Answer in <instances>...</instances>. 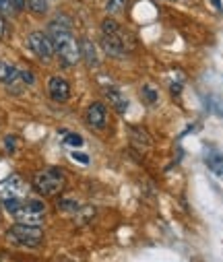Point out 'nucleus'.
<instances>
[{
    "label": "nucleus",
    "instance_id": "obj_15",
    "mask_svg": "<svg viewBox=\"0 0 223 262\" xmlns=\"http://www.w3.org/2000/svg\"><path fill=\"white\" fill-rule=\"evenodd\" d=\"M207 163H209V169L211 171H215L217 176H223V157L221 155H211L207 159Z\"/></svg>",
    "mask_w": 223,
    "mask_h": 262
},
{
    "label": "nucleus",
    "instance_id": "obj_4",
    "mask_svg": "<svg viewBox=\"0 0 223 262\" xmlns=\"http://www.w3.org/2000/svg\"><path fill=\"white\" fill-rule=\"evenodd\" d=\"M64 182H66V178L58 167H46L33 176V186L44 196L60 194L64 188Z\"/></svg>",
    "mask_w": 223,
    "mask_h": 262
},
{
    "label": "nucleus",
    "instance_id": "obj_7",
    "mask_svg": "<svg viewBox=\"0 0 223 262\" xmlns=\"http://www.w3.org/2000/svg\"><path fill=\"white\" fill-rule=\"evenodd\" d=\"M27 46H29V50H31L37 58H42V60H50V58L54 56V46H52L50 35H46V33H42V31L29 33Z\"/></svg>",
    "mask_w": 223,
    "mask_h": 262
},
{
    "label": "nucleus",
    "instance_id": "obj_3",
    "mask_svg": "<svg viewBox=\"0 0 223 262\" xmlns=\"http://www.w3.org/2000/svg\"><path fill=\"white\" fill-rule=\"evenodd\" d=\"M102 46L106 50L108 56L112 58H122L126 56V37H128V31H124L114 19H106L102 23Z\"/></svg>",
    "mask_w": 223,
    "mask_h": 262
},
{
    "label": "nucleus",
    "instance_id": "obj_2",
    "mask_svg": "<svg viewBox=\"0 0 223 262\" xmlns=\"http://www.w3.org/2000/svg\"><path fill=\"white\" fill-rule=\"evenodd\" d=\"M5 209L15 217L17 223L25 225H39L46 217V205L37 199H21L5 203Z\"/></svg>",
    "mask_w": 223,
    "mask_h": 262
},
{
    "label": "nucleus",
    "instance_id": "obj_8",
    "mask_svg": "<svg viewBox=\"0 0 223 262\" xmlns=\"http://www.w3.org/2000/svg\"><path fill=\"white\" fill-rule=\"evenodd\" d=\"M48 93H50V97H52L56 103H64V101H68V97H70V85H68V81L62 79V77H52V79L48 81Z\"/></svg>",
    "mask_w": 223,
    "mask_h": 262
},
{
    "label": "nucleus",
    "instance_id": "obj_22",
    "mask_svg": "<svg viewBox=\"0 0 223 262\" xmlns=\"http://www.w3.org/2000/svg\"><path fill=\"white\" fill-rule=\"evenodd\" d=\"M11 5H13V9H15V11H23L25 0H11Z\"/></svg>",
    "mask_w": 223,
    "mask_h": 262
},
{
    "label": "nucleus",
    "instance_id": "obj_5",
    "mask_svg": "<svg viewBox=\"0 0 223 262\" xmlns=\"http://www.w3.org/2000/svg\"><path fill=\"white\" fill-rule=\"evenodd\" d=\"M9 239L17 246L23 248H37L44 242V231L39 225H25V223H17L9 229Z\"/></svg>",
    "mask_w": 223,
    "mask_h": 262
},
{
    "label": "nucleus",
    "instance_id": "obj_11",
    "mask_svg": "<svg viewBox=\"0 0 223 262\" xmlns=\"http://www.w3.org/2000/svg\"><path fill=\"white\" fill-rule=\"evenodd\" d=\"M21 79V71L15 69L13 64L5 62V60H0V83H5L9 89L15 85V81Z\"/></svg>",
    "mask_w": 223,
    "mask_h": 262
},
{
    "label": "nucleus",
    "instance_id": "obj_6",
    "mask_svg": "<svg viewBox=\"0 0 223 262\" xmlns=\"http://www.w3.org/2000/svg\"><path fill=\"white\" fill-rule=\"evenodd\" d=\"M27 192H29V188L21 176H9L7 180L0 182V201L3 203L27 199Z\"/></svg>",
    "mask_w": 223,
    "mask_h": 262
},
{
    "label": "nucleus",
    "instance_id": "obj_10",
    "mask_svg": "<svg viewBox=\"0 0 223 262\" xmlns=\"http://www.w3.org/2000/svg\"><path fill=\"white\" fill-rule=\"evenodd\" d=\"M104 93H106V97H108V101L114 105V110L116 112H120V114H124L126 110H128V99L122 95V91L118 89V87H114V85H110V87H106L104 89Z\"/></svg>",
    "mask_w": 223,
    "mask_h": 262
},
{
    "label": "nucleus",
    "instance_id": "obj_19",
    "mask_svg": "<svg viewBox=\"0 0 223 262\" xmlns=\"http://www.w3.org/2000/svg\"><path fill=\"white\" fill-rule=\"evenodd\" d=\"M15 9L11 5V0H0V15H11Z\"/></svg>",
    "mask_w": 223,
    "mask_h": 262
},
{
    "label": "nucleus",
    "instance_id": "obj_21",
    "mask_svg": "<svg viewBox=\"0 0 223 262\" xmlns=\"http://www.w3.org/2000/svg\"><path fill=\"white\" fill-rule=\"evenodd\" d=\"M15 143H17L15 137H7V147H9L7 151H9V153H15V151H17V149H15Z\"/></svg>",
    "mask_w": 223,
    "mask_h": 262
},
{
    "label": "nucleus",
    "instance_id": "obj_17",
    "mask_svg": "<svg viewBox=\"0 0 223 262\" xmlns=\"http://www.w3.org/2000/svg\"><path fill=\"white\" fill-rule=\"evenodd\" d=\"M106 9H108V13H112V15H120V13L126 9V0H108Z\"/></svg>",
    "mask_w": 223,
    "mask_h": 262
},
{
    "label": "nucleus",
    "instance_id": "obj_23",
    "mask_svg": "<svg viewBox=\"0 0 223 262\" xmlns=\"http://www.w3.org/2000/svg\"><path fill=\"white\" fill-rule=\"evenodd\" d=\"M5 31H7V23H5L3 15H0V37H5Z\"/></svg>",
    "mask_w": 223,
    "mask_h": 262
},
{
    "label": "nucleus",
    "instance_id": "obj_9",
    "mask_svg": "<svg viewBox=\"0 0 223 262\" xmlns=\"http://www.w3.org/2000/svg\"><path fill=\"white\" fill-rule=\"evenodd\" d=\"M85 120H87V124H89L91 128L104 130L106 124H108V112H106V107H104L102 103H91V105L87 107Z\"/></svg>",
    "mask_w": 223,
    "mask_h": 262
},
{
    "label": "nucleus",
    "instance_id": "obj_16",
    "mask_svg": "<svg viewBox=\"0 0 223 262\" xmlns=\"http://www.w3.org/2000/svg\"><path fill=\"white\" fill-rule=\"evenodd\" d=\"M48 3L50 0H27V7L35 15H44V13H48Z\"/></svg>",
    "mask_w": 223,
    "mask_h": 262
},
{
    "label": "nucleus",
    "instance_id": "obj_1",
    "mask_svg": "<svg viewBox=\"0 0 223 262\" xmlns=\"http://www.w3.org/2000/svg\"><path fill=\"white\" fill-rule=\"evenodd\" d=\"M50 39H52L54 52L60 56L64 67H74L81 60V48H79V41L70 33L68 21L56 19L54 23H50Z\"/></svg>",
    "mask_w": 223,
    "mask_h": 262
},
{
    "label": "nucleus",
    "instance_id": "obj_14",
    "mask_svg": "<svg viewBox=\"0 0 223 262\" xmlns=\"http://www.w3.org/2000/svg\"><path fill=\"white\" fill-rule=\"evenodd\" d=\"M62 141H64V145H70V147H81L83 145V137L68 133V130H62Z\"/></svg>",
    "mask_w": 223,
    "mask_h": 262
},
{
    "label": "nucleus",
    "instance_id": "obj_12",
    "mask_svg": "<svg viewBox=\"0 0 223 262\" xmlns=\"http://www.w3.org/2000/svg\"><path fill=\"white\" fill-rule=\"evenodd\" d=\"M79 48H81V56L85 58V62H87V67H97L99 64V58H97V50H95V46L89 41V39H83L81 43H79Z\"/></svg>",
    "mask_w": 223,
    "mask_h": 262
},
{
    "label": "nucleus",
    "instance_id": "obj_20",
    "mask_svg": "<svg viewBox=\"0 0 223 262\" xmlns=\"http://www.w3.org/2000/svg\"><path fill=\"white\" fill-rule=\"evenodd\" d=\"M70 157H72L74 161H81V163H85V165L89 163V157H87V155H83V153H72Z\"/></svg>",
    "mask_w": 223,
    "mask_h": 262
},
{
    "label": "nucleus",
    "instance_id": "obj_18",
    "mask_svg": "<svg viewBox=\"0 0 223 262\" xmlns=\"http://www.w3.org/2000/svg\"><path fill=\"white\" fill-rule=\"evenodd\" d=\"M58 207H60L62 211H66V213H77V211H79V203H77V201H68V199H62V201L58 203Z\"/></svg>",
    "mask_w": 223,
    "mask_h": 262
},
{
    "label": "nucleus",
    "instance_id": "obj_13",
    "mask_svg": "<svg viewBox=\"0 0 223 262\" xmlns=\"http://www.w3.org/2000/svg\"><path fill=\"white\" fill-rule=\"evenodd\" d=\"M140 95H143V99H145L149 105H155V103H157V99H159L157 91H155L151 85H145V87L140 89Z\"/></svg>",
    "mask_w": 223,
    "mask_h": 262
}]
</instances>
